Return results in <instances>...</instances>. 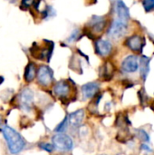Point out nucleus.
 <instances>
[{
	"label": "nucleus",
	"instance_id": "412c9836",
	"mask_svg": "<svg viewBox=\"0 0 154 155\" xmlns=\"http://www.w3.org/2000/svg\"><path fill=\"white\" fill-rule=\"evenodd\" d=\"M78 35H79V30L76 29V30L73 31V33L71 34V35H70L69 38H68V41H69L70 43L74 42V41L78 38Z\"/></svg>",
	"mask_w": 154,
	"mask_h": 155
},
{
	"label": "nucleus",
	"instance_id": "b1692460",
	"mask_svg": "<svg viewBox=\"0 0 154 155\" xmlns=\"http://www.w3.org/2000/svg\"><path fill=\"white\" fill-rule=\"evenodd\" d=\"M3 123H4V120H3V117H2V116L0 115V132H1V131L3 130V128H4V127L2 126V125H3Z\"/></svg>",
	"mask_w": 154,
	"mask_h": 155
},
{
	"label": "nucleus",
	"instance_id": "423d86ee",
	"mask_svg": "<svg viewBox=\"0 0 154 155\" xmlns=\"http://www.w3.org/2000/svg\"><path fill=\"white\" fill-rule=\"evenodd\" d=\"M34 92L29 88H25L19 94V104L23 110L29 111L34 104Z\"/></svg>",
	"mask_w": 154,
	"mask_h": 155
},
{
	"label": "nucleus",
	"instance_id": "6e6552de",
	"mask_svg": "<svg viewBox=\"0 0 154 155\" xmlns=\"http://www.w3.org/2000/svg\"><path fill=\"white\" fill-rule=\"evenodd\" d=\"M95 52L102 57L108 56L113 51V45L110 41L105 39H98L95 41Z\"/></svg>",
	"mask_w": 154,
	"mask_h": 155
},
{
	"label": "nucleus",
	"instance_id": "a211bd4d",
	"mask_svg": "<svg viewBox=\"0 0 154 155\" xmlns=\"http://www.w3.org/2000/svg\"><path fill=\"white\" fill-rule=\"evenodd\" d=\"M113 75V70H112V64H106L104 65V68L103 70V77L109 79L111 78V76Z\"/></svg>",
	"mask_w": 154,
	"mask_h": 155
},
{
	"label": "nucleus",
	"instance_id": "39448f33",
	"mask_svg": "<svg viewBox=\"0 0 154 155\" xmlns=\"http://www.w3.org/2000/svg\"><path fill=\"white\" fill-rule=\"evenodd\" d=\"M54 94L62 100L69 99L72 94L73 88L72 85L67 81H60L54 86Z\"/></svg>",
	"mask_w": 154,
	"mask_h": 155
},
{
	"label": "nucleus",
	"instance_id": "f03ea898",
	"mask_svg": "<svg viewBox=\"0 0 154 155\" xmlns=\"http://www.w3.org/2000/svg\"><path fill=\"white\" fill-rule=\"evenodd\" d=\"M127 31H128V21L115 18L112 22L107 31V35L113 40H119L126 35Z\"/></svg>",
	"mask_w": 154,
	"mask_h": 155
},
{
	"label": "nucleus",
	"instance_id": "7ed1b4c3",
	"mask_svg": "<svg viewBox=\"0 0 154 155\" xmlns=\"http://www.w3.org/2000/svg\"><path fill=\"white\" fill-rule=\"evenodd\" d=\"M52 143L55 149L60 152H69L74 147L73 139L66 134L57 133L52 137Z\"/></svg>",
	"mask_w": 154,
	"mask_h": 155
},
{
	"label": "nucleus",
	"instance_id": "4be33fe9",
	"mask_svg": "<svg viewBox=\"0 0 154 155\" xmlns=\"http://www.w3.org/2000/svg\"><path fill=\"white\" fill-rule=\"evenodd\" d=\"M141 149H142L143 152H145V153H152V150L151 149V147H150L147 143H143L141 145Z\"/></svg>",
	"mask_w": 154,
	"mask_h": 155
},
{
	"label": "nucleus",
	"instance_id": "f3484780",
	"mask_svg": "<svg viewBox=\"0 0 154 155\" xmlns=\"http://www.w3.org/2000/svg\"><path fill=\"white\" fill-rule=\"evenodd\" d=\"M137 136L139 138V140H141L142 142L145 143H148L150 141H151V138H150V135L148 134V133L143 130V129H139L137 130Z\"/></svg>",
	"mask_w": 154,
	"mask_h": 155
},
{
	"label": "nucleus",
	"instance_id": "ddd939ff",
	"mask_svg": "<svg viewBox=\"0 0 154 155\" xmlns=\"http://www.w3.org/2000/svg\"><path fill=\"white\" fill-rule=\"evenodd\" d=\"M84 116H85V112H84V109L76 110V111L71 113L68 115V117H69V124L72 126L77 127V126L82 124V123L84 120Z\"/></svg>",
	"mask_w": 154,
	"mask_h": 155
},
{
	"label": "nucleus",
	"instance_id": "aec40b11",
	"mask_svg": "<svg viewBox=\"0 0 154 155\" xmlns=\"http://www.w3.org/2000/svg\"><path fill=\"white\" fill-rule=\"evenodd\" d=\"M143 6L145 12H151L154 10V0H143Z\"/></svg>",
	"mask_w": 154,
	"mask_h": 155
},
{
	"label": "nucleus",
	"instance_id": "f8f14e48",
	"mask_svg": "<svg viewBox=\"0 0 154 155\" xmlns=\"http://www.w3.org/2000/svg\"><path fill=\"white\" fill-rule=\"evenodd\" d=\"M115 12L117 18L128 21L130 19V10L123 0H117L115 4Z\"/></svg>",
	"mask_w": 154,
	"mask_h": 155
},
{
	"label": "nucleus",
	"instance_id": "9d476101",
	"mask_svg": "<svg viewBox=\"0 0 154 155\" xmlns=\"http://www.w3.org/2000/svg\"><path fill=\"white\" fill-rule=\"evenodd\" d=\"M100 84L96 82H90L82 86V94L84 99H92L98 94Z\"/></svg>",
	"mask_w": 154,
	"mask_h": 155
},
{
	"label": "nucleus",
	"instance_id": "6ab92c4d",
	"mask_svg": "<svg viewBox=\"0 0 154 155\" xmlns=\"http://www.w3.org/2000/svg\"><path fill=\"white\" fill-rule=\"evenodd\" d=\"M39 147H40L42 150H44V151H45V152H47V153H53L54 150L55 149V147H54V145L53 144V143H41L39 144Z\"/></svg>",
	"mask_w": 154,
	"mask_h": 155
},
{
	"label": "nucleus",
	"instance_id": "5701e85b",
	"mask_svg": "<svg viewBox=\"0 0 154 155\" xmlns=\"http://www.w3.org/2000/svg\"><path fill=\"white\" fill-rule=\"evenodd\" d=\"M34 2V0H23V1H22V6L28 7V6H30L31 5H33Z\"/></svg>",
	"mask_w": 154,
	"mask_h": 155
},
{
	"label": "nucleus",
	"instance_id": "4468645a",
	"mask_svg": "<svg viewBox=\"0 0 154 155\" xmlns=\"http://www.w3.org/2000/svg\"><path fill=\"white\" fill-rule=\"evenodd\" d=\"M150 61L151 59L147 56H143L139 60V70H140V76L144 82L147 78V75L150 71Z\"/></svg>",
	"mask_w": 154,
	"mask_h": 155
},
{
	"label": "nucleus",
	"instance_id": "0eeeda50",
	"mask_svg": "<svg viewBox=\"0 0 154 155\" xmlns=\"http://www.w3.org/2000/svg\"><path fill=\"white\" fill-rule=\"evenodd\" d=\"M125 45L133 52H142L143 46L145 45V39L139 35H134L127 38Z\"/></svg>",
	"mask_w": 154,
	"mask_h": 155
},
{
	"label": "nucleus",
	"instance_id": "9b49d317",
	"mask_svg": "<svg viewBox=\"0 0 154 155\" xmlns=\"http://www.w3.org/2000/svg\"><path fill=\"white\" fill-rule=\"evenodd\" d=\"M90 26L91 30L95 34H100L103 31L106 25V19L103 16H97L93 15L90 21Z\"/></svg>",
	"mask_w": 154,
	"mask_h": 155
},
{
	"label": "nucleus",
	"instance_id": "20e7f679",
	"mask_svg": "<svg viewBox=\"0 0 154 155\" xmlns=\"http://www.w3.org/2000/svg\"><path fill=\"white\" fill-rule=\"evenodd\" d=\"M36 76L38 84L44 87L49 86L54 80L53 70L47 65H41L37 70Z\"/></svg>",
	"mask_w": 154,
	"mask_h": 155
},
{
	"label": "nucleus",
	"instance_id": "dca6fc26",
	"mask_svg": "<svg viewBox=\"0 0 154 155\" xmlns=\"http://www.w3.org/2000/svg\"><path fill=\"white\" fill-rule=\"evenodd\" d=\"M68 124H69V117H68V115H66V116L63 119V121L55 127L54 132H55V133H64V132L67 129Z\"/></svg>",
	"mask_w": 154,
	"mask_h": 155
},
{
	"label": "nucleus",
	"instance_id": "2eb2a0df",
	"mask_svg": "<svg viewBox=\"0 0 154 155\" xmlns=\"http://www.w3.org/2000/svg\"><path fill=\"white\" fill-rule=\"evenodd\" d=\"M36 74H37V71H36L35 64L34 63H29L25 67V74H24V78H25V82L31 83L32 81H34Z\"/></svg>",
	"mask_w": 154,
	"mask_h": 155
},
{
	"label": "nucleus",
	"instance_id": "f257e3e1",
	"mask_svg": "<svg viewBox=\"0 0 154 155\" xmlns=\"http://www.w3.org/2000/svg\"><path fill=\"white\" fill-rule=\"evenodd\" d=\"M2 133L4 138L6 141L9 152L11 153L17 154L24 149L25 145V142L15 130L8 126H4Z\"/></svg>",
	"mask_w": 154,
	"mask_h": 155
},
{
	"label": "nucleus",
	"instance_id": "1a4fd4ad",
	"mask_svg": "<svg viewBox=\"0 0 154 155\" xmlns=\"http://www.w3.org/2000/svg\"><path fill=\"white\" fill-rule=\"evenodd\" d=\"M122 69L126 73H135L139 69L138 57L134 54L126 56L122 62Z\"/></svg>",
	"mask_w": 154,
	"mask_h": 155
}]
</instances>
